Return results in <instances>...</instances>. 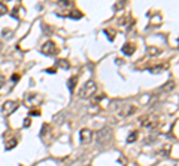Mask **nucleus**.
Listing matches in <instances>:
<instances>
[{
  "instance_id": "1",
  "label": "nucleus",
  "mask_w": 179,
  "mask_h": 166,
  "mask_svg": "<svg viewBox=\"0 0 179 166\" xmlns=\"http://www.w3.org/2000/svg\"><path fill=\"white\" fill-rule=\"evenodd\" d=\"M97 91V85L94 80H88V82H85L82 85V87L79 89V96L81 98H91Z\"/></svg>"
},
{
  "instance_id": "2",
  "label": "nucleus",
  "mask_w": 179,
  "mask_h": 166,
  "mask_svg": "<svg viewBox=\"0 0 179 166\" xmlns=\"http://www.w3.org/2000/svg\"><path fill=\"white\" fill-rule=\"evenodd\" d=\"M136 111H138V107L134 105V104H125V105H123L118 110V116L119 117H130Z\"/></svg>"
},
{
  "instance_id": "3",
  "label": "nucleus",
  "mask_w": 179,
  "mask_h": 166,
  "mask_svg": "<svg viewBox=\"0 0 179 166\" xmlns=\"http://www.w3.org/2000/svg\"><path fill=\"white\" fill-rule=\"evenodd\" d=\"M20 107V104H18V101H6L5 104H3V107H2V113L5 114V116H11L12 113H15L17 111V108Z\"/></svg>"
},
{
  "instance_id": "4",
  "label": "nucleus",
  "mask_w": 179,
  "mask_h": 166,
  "mask_svg": "<svg viewBox=\"0 0 179 166\" xmlns=\"http://www.w3.org/2000/svg\"><path fill=\"white\" fill-rule=\"evenodd\" d=\"M41 52L43 53V55H46V56H51V55H55V53L58 52V49H57V46H55V43L54 42H46L43 46H42L41 49Z\"/></svg>"
},
{
  "instance_id": "5",
  "label": "nucleus",
  "mask_w": 179,
  "mask_h": 166,
  "mask_svg": "<svg viewBox=\"0 0 179 166\" xmlns=\"http://www.w3.org/2000/svg\"><path fill=\"white\" fill-rule=\"evenodd\" d=\"M157 123H158V120H157L155 116H145L140 120V125L143 128H148V129H154V128L157 126Z\"/></svg>"
},
{
  "instance_id": "6",
  "label": "nucleus",
  "mask_w": 179,
  "mask_h": 166,
  "mask_svg": "<svg viewBox=\"0 0 179 166\" xmlns=\"http://www.w3.org/2000/svg\"><path fill=\"white\" fill-rule=\"evenodd\" d=\"M93 140V132L90 131V129H82L81 132H79V141H81V144H90Z\"/></svg>"
},
{
  "instance_id": "7",
  "label": "nucleus",
  "mask_w": 179,
  "mask_h": 166,
  "mask_svg": "<svg viewBox=\"0 0 179 166\" xmlns=\"http://www.w3.org/2000/svg\"><path fill=\"white\" fill-rule=\"evenodd\" d=\"M26 102H27V105H39V104L42 102V96H41V95H37V93L27 95Z\"/></svg>"
},
{
  "instance_id": "8",
  "label": "nucleus",
  "mask_w": 179,
  "mask_h": 166,
  "mask_svg": "<svg viewBox=\"0 0 179 166\" xmlns=\"http://www.w3.org/2000/svg\"><path fill=\"white\" fill-rule=\"evenodd\" d=\"M134 51H136V45H134V43H125L124 46H123V52H124L127 56L133 55Z\"/></svg>"
},
{
  "instance_id": "9",
  "label": "nucleus",
  "mask_w": 179,
  "mask_h": 166,
  "mask_svg": "<svg viewBox=\"0 0 179 166\" xmlns=\"http://www.w3.org/2000/svg\"><path fill=\"white\" fill-rule=\"evenodd\" d=\"M175 87H176V83H175L173 80H170V82H167L163 87H160V91H161V92H169V91H173Z\"/></svg>"
},
{
  "instance_id": "10",
  "label": "nucleus",
  "mask_w": 179,
  "mask_h": 166,
  "mask_svg": "<svg viewBox=\"0 0 179 166\" xmlns=\"http://www.w3.org/2000/svg\"><path fill=\"white\" fill-rule=\"evenodd\" d=\"M76 83H78V76H73V77H70L69 82H67V85H69V91L70 92H73V89H75Z\"/></svg>"
},
{
  "instance_id": "11",
  "label": "nucleus",
  "mask_w": 179,
  "mask_h": 166,
  "mask_svg": "<svg viewBox=\"0 0 179 166\" xmlns=\"http://www.w3.org/2000/svg\"><path fill=\"white\" fill-rule=\"evenodd\" d=\"M138 137H139L138 131H131V132H130V135L127 137V142H128V144H133L134 141L138 140Z\"/></svg>"
},
{
  "instance_id": "12",
  "label": "nucleus",
  "mask_w": 179,
  "mask_h": 166,
  "mask_svg": "<svg viewBox=\"0 0 179 166\" xmlns=\"http://www.w3.org/2000/svg\"><path fill=\"white\" fill-rule=\"evenodd\" d=\"M164 68H167V64H164V65H157V67H152V68H149V73L152 74H158L161 73Z\"/></svg>"
},
{
  "instance_id": "13",
  "label": "nucleus",
  "mask_w": 179,
  "mask_h": 166,
  "mask_svg": "<svg viewBox=\"0 0 179 166\" xmlns=\"http://www.w3.org/2000/svg\"><path fill=\"white\" fill-rule=\"evenodd\" d=\"M57 65L60 67V68H63V70H67V68H70V64L66 60H58V61H57Z\"/></svg>"
},
{
  "instance_id": "14",
  "label": "nucleus",
  "mask_w": 179,
  "mask_h": 166,
  "mask_svg": "<svg viewBox=\"0 0 179 166\" xmlns=\"http://www.w3.org/2000/svg\"><path fill=\"white\" fill-rule=\"evenodd\" d=\"M67 16L72 18V20H81V18H82V13L79 12V11H73L72 13H67Z\"/></svg>"
},
{
  "instance_id": "15",
  "label": "nucleus",
  "mask_w": 179,
  "mask_h": 166,
  "mask_svg": "<svg viewBox=\"0 0 179 166\" xmlns=\"http://www.w3.org/2000/svg\"><path fill=\"white\" fill-rule=\"evenodd\" d=\"M17 144H18L17 138H12L11 141H7V146H5V148H6V150H12V148H14V147L17 146Z\"/></svg>"
},
{
  "instance_id": "16",
  "label": "nucleus",
  "mask_w": 179,
  "mask_h": 166,
  "mask_svg": "<svg viewBox=\"0 0 179 166\" xmlns=\"http://www.w3.org/2000/svg\"><path fill=\"white\" fill-rule=\"evenodd\" d=\"M148 53L149 55H160L161 49H158V47H155V46H151V47H148Z\"/></svg>"
},
{
  "instance_id": "17",
  "label": "nucleus",
  "mask_w": 179,
  "mask_h": 166,
  "mask_svg": "<svg viewBox=\"0 0 179 166\" xmlns=\"http://www.w3.org/2000/svg\"><path fill=\"white\" fill-rule=\"evenodd\" d=\"M5 13H7V6L3 2H0V16H3Z\"/></svg>"
},
{
  "instance_id": "18",
  "label": "nucleus",
  "mask_w": 179,
  "mask_h": 166,
  "mask_svg": "<svg viewBox=\"0 0 179 166\" xmlns=\"http://www.w3.org/2000/svg\"><path fill=\"white\" fill-rule=\"evenodd\" d=\"M103 33L109 36V37H108L109 40H114V39H115V31H112V30H109V28H106V30H104Z\"/></svg>"
},
{
  "instance_id": "19",
  "label": "nucleus",
  "mask_w": 179,
  "mask_h": 166,
  "mask_svg": "<svg viewBox=\"0 0 179 166\" xmlns=\"http://www.w3.org/2000/svg\"><path fill=\"white\" fill-rule=\"evenodd\" d=\"M58 5L60 6H63V7H70V6H73V2H58Z\"/></svg>"
},
{
  "instance_id": "20",
  "label": "nucleus",
  "mask_w": 179,
  "mask_h": 166,
  "mask_svg": "<svg viewBox=\"0 0 179 166\" xmlns=\"http://www.w3.org/2000/svg\"><path fill=\"white\" fill-rule=\"evenodd\" d=\"M22 125H24V128H28L30 125H31V119H30V117H26V119H24V123H22Z\"/></svg>"
},
{
  "instance_id": "21",
  "label": "nucleus",
  "mask_w": 179,
  "mask_h": 166,
  "mask_svg": "<svg viewBox=\"0 0 179 166\" xmlns=\"http://www.w3.org/2000/svg\"><path fill=\"white\" fill-rule=\"evenodd\" d=\"M5 83H6V79H5V76H2V74H0V89L3 87V85H5Z\"/></svg>"
},
{
  "instance_id": "22",
  "label": "nucleus",
  "mask_w": 179,
  "mask_h": 166,
  "mask_svg": "<svg viewBox=\"0 0 179 166\" xmlns=\"http://www.w3.org/2000/svg\"><path fill=\"white\" fill-rule=\"evenodd\" d=\"M17 12H18V7H15L14 11H12V16H14V18H18V15H17Z\"/></svg>"
},
{
  "instance_id": "23",
  "label": "nucleus",
  "mask_w": 179,
  "mask_h": 166,
  "mask_svg": "<svg viewBox=\"0 0 179 166\" xmlns=\"http://www.w3.org/2000/svg\"><path fill=\"white\" fill-rule=\"evenodd\" d=\"M11 34H12V31H9V30H3V36H11Z\"/></svg>"
},
{
  "instance_id": "24",
  "label": "nucleus",
  "mask_w": 179,
  "mask_h": 166,
  "mask_svg": "<svg viewBox=\"0 0 179 166\" xmlns=\"http://www.w3.org/2000/svg\"><path fill=\"white\" fill-rule=\"evenodd\" d=\"M46 73H49V74H54V73H55V68H48V70H46Z\"/></svg>"
},
{
  "instance_id": "25",
  "label": "nucleus",
  "mask_w": 179,
  "mask_h": 166,
  "mask_svg": "<svg viewBox=\"0 0 179 166\" xmlns=\"http://www.w3.org/2000/svg\"><path fill=\"white\" fill-rule=\"evenodd\" d=\"M12 80H20V76H18V74H14V76H12Z\"/></svg>"
},
{
  "instance_id": "26",
  "label": "nucleus",
  "mask_w": 179,
  "mask_h": 166,
  "mask_svg": "<svg viewBox=\"0 0 179 166\" xmlns=\"http://www.w3.org/2000/svg\"><path fill=\"white\" fill-rule=\"evenodd\" d=\"M31 116H39V111H37V110H35V111H31Z\"/></svg>"
}]
</instances>
